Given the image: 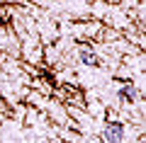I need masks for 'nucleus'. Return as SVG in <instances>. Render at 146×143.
Masks as SVG:
<instances>
[{"label":"nucleus","instance_id":"f03ea898","mask_svg":"<svg viewBox=\"0 0 146 143\" xmlns=\"http://www.w3.org/2000/svg\"><path fill=\"white\" fill-rule=\"evenodd\" d=\"M119 97L124 100V102H134L136 100V90H134V85H124L119 90Z\"/></svg>","mask_w":146,"mask_h":143},{"label":"nucleus","instance_id":"7ed1b4c3","mask_svg":"<svg viewBox=\"0 0 146 143\" xmlns=\"http://www.w3.org/2000/svg\"><path fill=\"white\" fill-rule=\"evenodd\" d=\"M80 61H83L85 66H98V56H95L93 51H88V49L80 51Z\"/></svg>","mask_w":146,"mask_h":143},{"label":"nucleus","instance_id":"f257e3e1","mask_svg":"<svg viewBox=\"0 0 146 143\" xmlns=\"http://www.w3.org/2000/svg\"><path fill=\"white\" fill-rule=\"evenodd\" d=\"M102 136L107 143H122V138H124V124L122 121H107Z\"/></svg>","mask_w":146,"mask_h":143}]
</instances>
